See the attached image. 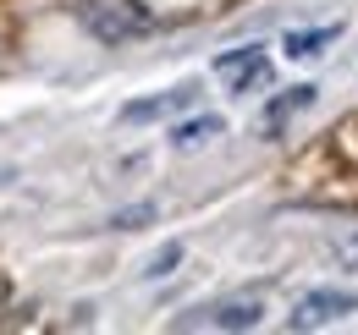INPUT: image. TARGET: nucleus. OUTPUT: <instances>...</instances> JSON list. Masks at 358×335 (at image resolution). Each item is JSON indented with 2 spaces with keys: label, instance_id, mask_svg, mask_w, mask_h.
I'll return each instance as SVG.
<instances>
[{
  "label": "nucleus",
  "instance_id": "9",
  "mask_svg": "<svg viewBox=\"0 0 358 335\" xmlns=\"http://www.w3.org/2000/svg\"><path fill=\"white\" fill-rule=\"evenodd\" d=\"M331 258H336V269L358 275V225H353V231H342V237L331 242Z\"/></svg>",
  "mask_w": 358,
  "mask_h": 335
},
{
  "label": "nucleus",
  "instance_id": "3",
  "mask_svg": "<svg viewBox=\"0 0 358 335\" xmlns=\"http://www.w3.org/2000/svg\"><path fill=\"white\" fill-rule=\"evenodd\" d=\"M265 319V302L259 297H231V302H215V308H204V313H187L177 319V330H254Z\"/></svg>",
  "mask_w": 358,
  "mask_h": 335
},
{
  "label": "nucleus",
  "instance_id": "6",
  "mask_svg": "<svg viewBox=\"0 0 358 335\" xmlns=\"http://www.w3.org/2000/svg\"><path fill=\"white\" fill-rule=\"evenodd\" d=\"M314 105V88L309 83H298V88H287V94H275V99H270V110H265V137H281V126L292 121V116H298V110H309Z\"/></svg>",
  "mask_w": 358,
  "mask_h": 335
},
{
  "label": "nucleus",
  "instance_id": "2",
  "mask_svg": "<svg viewBox=\"0 0 358 335\" xmlns=\"http://www.w3.org/2000/svg\"><path fill=\"white\" fill-rule=\"evenodd\" d=\"M358 297L353 292H336V286H320V292H309L292 313H287V330H325V325H336L342 313H353Z\"/></svg>",
  "mask_w": 358,
  "mask_h": 335
},
{
  "label": "nucleus",
  "instance_id": "10",
  "mask_svg": "<svg viewBox=\"0 0 358 335\" xmlns=\"http://www.w3.org/2000/svg\"><path fill=\"white\" fill-rule=\"evenodd\" d=\"M182 253H187L182 242H166V248H160L155 258H149V264H143V275H149V281H160V275H171V269L182 264Z\"/></svg>",
  "mask_w": 358,
  "mask_h": 335
},
{
  "label": "nucleus",
  "instance_id": "5",
  "mask_svg": "<svg viewBox=\"0 0 358 335\" xmlns=\"http://www.w3.org/2000/svg\"><path fill=\"white\" fill-rule=\"evenodd\" d=\"M193 99H199V88L182 83V88H171V94H155V99H133V105H122V121H127V126H138V121H166V116L187 110Z\"/></svg>",
  "mask_w": 358,
  "mask_h": 335
},
{
  "label": "nucleus",
  "instance_id": "7",
  "mask_svg": "<svg viewBox=\"0 0 358 335\" xmlns=\"http://www.w3.org/2000/svg\"><path fill=\"white\" fill-rule=\"evenodd\" d=\"M336 34H342V22H325V28L287 34V39H281V55H287V61H309V55H320L325 44H336Z\"/></svg>",
  "mask_w": 358,
  "mask_h": 335
},
{
  "label": "nucleus",
  "instance_id": "1",
  "mask_svg": "<svg viewBox=\"0 0 358 335\" xmlns=\"http://www.w3.org/2000/svg\"><path fill=\"white\" fill-rule=\"evenodd\" d=\"M78 22L89 28L99 44H127L160 28V17L143 0H78Z\"/></svg>",
  "mask_w": 358,
  "mask_h": 335
},
{
  "label": "nucleus",
  "instance_id": "8",
  "mask_svg": "<svg viewBox=\"0 0 358 335\" xmlns=\"http://www.w3.org/2000/svg\"><path fill=\"white\" fill-rule=\"evenodd\" d=\"M221 132H226L221 116H193V121H182L177 132H171V143H177V149H199V143H210V137H221Z\"/></svg>",
  "mask_w": 358,
  "mask_h": 335
},
{
  "label": "nucleus",
  "instance_id": "4",
  "mask_svg": "<svg viewBox=\"0 0 358 335\" xmlns=\"http://www.w3.org/2000/svg\"><path fill=\"white\" fill-rule=\"evenodd\" d=\"M215 77H226L231 94L248 99V88H265L270 83V61H265L259 44H243V50H226L221 61H215Z\"/></svg>",
  "mask_w": 358,
  "mask_h": 335
},
{
  "label": "nucleus",
  "instance_id": "11",
  "mask_svg": "<svg viewBox=\"0 0 358 335\" xmlns=\"http://www.w3.org/2000/svg\"><path fill=\"white\" fill-rule=\"evenodd\" d=\"M155 204H127V209H116L110 214V225H122V231H138V225H149V220H155Z\"/></svg>",
  "mask_w": 358,
  "mask_h": 335
}]
</instances>
